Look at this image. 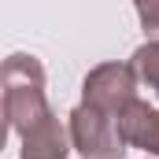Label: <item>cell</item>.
<instances>
[{"instance_id": "1", "label": "cell", "mask_w": 159, "mask_h": 159, "mask_svg": "<svg viewBox=\"0 0 159 159\" xmlns=\"http://www.w3.org/2000/svg\"><path fill=\"white\" fill-rule=\"evenodd\" d=\"M0 100H4L11 129H19V133H26L44 115H52L48 96H44V67L37 56L11 52L0 63Z\"/></svg>"}, {"instance_id": "2", "label": "cell", "mask_w": 159, "mask_h": 159, "mask_svg": "<svg viewBox=\"0 0 159 159\" xmlns=\"http://www.w3.org/2000/svg\"><path fill=\"white\" fill-rule=\"evenodd\" d=\"M137 100V70L133 63H100L85 74V85H81V104L119 119V111Z\"/></svg>"}, {"instance_id": "3", "label": "cell", "mask_w": 159, "mask_h": 159, "mask_svg": "<svg viewBox=\"0 0 159 159\" xmlns=\"http://www.w3.org/2000/svg\"><path fill=\"white\" fill-rule=\"evenodd\" d=\"M70 144L85 159H122L126 156V144L115 129V119L89 107V104H78L70 111Z\"/></svg>"}, {"instance_id": "4", "label": "cell", "mask_w": 159, "mask_h": 159, "mask_svg": "<svg viewBox=\"0 0 159 159\" xmlns=\"http://www.w3.org/2000/svg\"><path fill=\"white\" fill-rule=\"evenodd\" d=\"M115 129L126 148H141L148 156H159V111L148 107L144 100H129L115 119Z\"/></svg>"}, {"instance_id": "5", "label": "cell", "mask_w": 159, "mask_h": 159, "mask_svg": "<svg viewBox=\"0 0 159 159\" xmlns=\"http://www.w3.org/2000/svg\"><path fill=\"white\" fill-rule=\"evenodd\" d=\"M70 152V133L56 115H44L37 126L22 133V159H67Z\"/></svg>"}, {"instance_id": "6", "label": "cell", "mask_w": 159, "mask_h": 159, "mask_svg": "<svg viewBox=\"0 0 159 159\" xmlns=\"http://www.w3.org/2000/svg\"><path fill=\"white\" fill-rule=\"evenodd\" d=\"M133 70H137L141 81H148V89H156V96H159V41H148V44H141L133 52Z\"/></svg>"}, {"instance_id": "7", "label": "cell", "mask_w": 159, "mask_h": 159, "mask_svg": "<svg viewBox=\"0 0 159 159\" xmlns=\"http://www.w3.org/2000/svg\"><path fill=\"white\" fill-rule=\"evenodd\" d=\"M137 15H141V30L148 41H159V0H133Z\"/></svg>"}, {"instance_id": "8", "label": "cell", "mask_w": 159, "mask_h": 159, "mask_svg": "<svg viewBox=\"0 0 159 159\" xmlns=\"http://www.w3.org/2000/svg\"><path fill=\"white\" fill-rule=\"evenodd\" d=\"M7 129H11V122H7V111H4V100H0V148H4V141H7Z\"/></svg>"}]
</instances>
